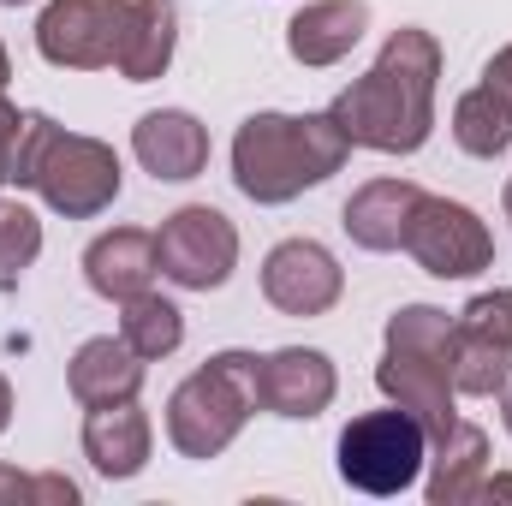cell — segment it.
Here are the masks:
<instances>
[{
  "label": "cell",
  "instance_id": "obj_1",
  "mask_svg": "<svg viewBox=\"0 0 512 506\" xmlns=\"http://www.w3.org/2000/svg\"><path fill=\"white\" fill-rule=\"evenodd\" d=\"M435 78H441V42L429 30H393L376 66L334 96V126L358 149L411 155L435 131Z\"/></svg>",
  "mask_w": 512,
  "mask_h": 506
},
{
  "label": "cell",
  "instance_id": "obj_2",
  "mask_svg": "<svg viewBox=\"0 0 512 506\" xmlns=\"http://www.w3.org/2000/svg\"><path fill=\"white\" fill-rule=\"evenodd\" d=\"M352 137L334 114H251L233 137V179L251 203H292L298 191L334 179Z\"/></svg>",
  "mask_w": 512,
  "mask_h": 506
},
{
  "label": "cell",
  "instance_id": "obj_3",
  "mask_svg": "<svg viewBox=\"0 0 512 506\" xmlns=\"http://www.w3.org/2000/svg\"><path fill=\"white\" fill-rule=\"evenodd\" d=\"M6 179L36 191L66 221H90L120 197V155L102 137H78V131L54 126L48 114H24Z\"/></svg>",
  "mask_w": 512,
  "mask_h": 506
},
{
  "label": "cell",
  "instance_id": "obj_4",
  "mask_svg": "<svg viewBox=\"0 0 512 506\" xmlns=\"http://www.w3.org/2000/svg\"><path fill=\"white\" fill-rule=\"evenodd\" d=\"M376 387L399 411H411L423 423L429 441H441L459 411H453V322L435 304H405L387 322V346L376 364Z\"/></svg>",
  "mask_w": 512,
  "mask_h": 506
},
{
  "label": "cell",
  "instance_id": "obj_5",
  "mask_svg": "<svg viewBox=\"0 0 512 506\" xmlns=\"http://www.w3.org/2000/svg\"><path fill=\"white\" fill-rule=\"evenodd\" d=\"M256 411V358L215 352L197 376H185L167 399V441L185 459H221Z\"/></svg>",
  "mask_w": 512,
  "mask_h": 506
},
{
  "label": "cell",
  "instance_id": "obj_6",
  "mask_svg": "<svg viewBox=\"0 0 512 506\" xmlns=\"http://www.w3.org/2000/svg\"><path fill=\"white\" fill-rule=\"evenodd\" d=\"M423 447H429V435L411 411H399V405L393 411H364L340 435V477L364 495H399V489L417 483V471L429 459Z\"/></svg>",
  "mask_w": 512,
  "mask_h": 506
},
{
  "label": "cell",
  "instance_id": "obj_7",
  "mask_svg": "<svg viewBox=\"0 0 512 506\" xmlns=\"http://www.w3.org/2000/svg\"><path fill=\"white\" fill-rule=\"evenodd\" d=\"M155 256H161V274H167L173 286H185V292H215V286H227V274H233V262H239V227H233L221 209L191 203V209H179V215L161 221Z\"/></svg>",
  "mask_w": 512,
  "mask_h": 506
},
{
  "label": "cell",
  "instance_id": "obj_8",
  "mask_svg": "<svg viewBox=\"0 0 512 506\" xmlns=\"http://www.w3.org/2000/svg\"><path fill=\"white\" fill-rule=\"evenodd\" d=\"M405 251L435 280H471L495 262V239L465 203H447V197L423 191L417 209H411V227H405Z\"/></svg>",
  "mask_w": 512,
  "mask_h": 506
},
{
  "label": "cell",
  "instance_id": "obj_9",
  "mask_svg": "<svg viewBox=\"0 0 512 506\" xmlns=\"http://www.w3.org/2000/svg\"><path fill=\"white\" fill-rule=\"evenodd\" d=\"M131 0H54L36 24V48L48 66H72V72H96L120 60L126 42Z\"/></svg>",
  "mask_w": 512,
  "mask_h": 506
},
{
  "label": "cell",
  "instance_id": "obj_10",
  "mask_svg": "<svg viewBox=\"0 0 512 506\" xmlns=\"http://www.w3.org/2000/svg\"><path fill=\"white\" fill-rule=\"evenodd\" d=\"M340 292H346V274L316 239H286L262 262V298L280 316H322L340 304Z\"/></svg>",
  "mask_w": 512,
  "mask_h": 506
},
{
  "label": "cell",
  "instance_id": "obj_11",
  "mask_svg": "<svg viewBox=\"0 0 512 506\" xmlns=\"http://www.w3.org/2000/svg\"><path fill=\"white\" fill-rule=\"evenodd\" d=\"M334 399V364L310 346L256 358V405L274 417H322Z\"/></svg>",
  "mask_w": 512,
  "mask_h": 506
},
{
  "label": "cell",
  "instance_id": "obj_12",
  "mask_svg": "<svg viewBox=\"0 0 512 506\" xmlns=\"http://www.w3.org/2000/svg\"><path fill=\"white\" fill-rule=\"evenodd\" d=\"M131 149H137V161H143L155 179H167V185L197 179V173L209 167V131L197 126L185 108L143 114V120H137V131H131Z\"/></svg>",
  "mask_w": 512,
  "mask_h": 506
},
{
  "label": "cell",
  "instance_id": "obj_13",
  "mask_svg": "<svg viewBox=\"0 0 512 506\" xmlns=\"http://www.w3.org/2000/svg\"><path fill=\"white\" fill-rule=\"evenodd\" d=\"M370 30V6L364 0H310L304 12H292L286 24V48L298 66H334L346 60Z\"/></svg>",
  "mask_w": 512,
  "mask_h": 506
},
{
  "label": "cell",
  "instance_id": "obj_14",
  "mask_svg": "<svg viewBox=\"0 0 512 506\" xmlns=\"http://www.w3.org/2000/svg\"><path fill=\"white\" fill-rule=\"evenodd\" d=\"M155 274H161V256H155V233H143V227H114V233H102V239L84 251V280H90V292H102V298H114V304L149 292Z\"/></svg>",
  "mask_w": 512,
  "mask_h": 506
},
{
  "label": "cell",
  "instance_id": "obj_15",
  "mask_svg": "<svg viewBox=\"0 0 512 506\" xmlns=\"http://www.w3.org/2000/svg\"><path fill=\"white\" fill-rule=\"evenodd\" d=\"M72 399L84 405V411H96V405H126L137 399V387H143V358L126 346V334L114 340V334H102V340H84L78 352H72Z\"/></svg>",
  "mask_w": 512,
  "mask_h": 506
},
{
  "label": "cell",
  "instance_id": "obj_16",
  "mask_svg": "<svg viewBox=\"0 0 512 506\" xmlns=\"http://www.w3.org/2000/svg\"><path fill=\"white\" fill-rule=\"evenodd\" d=\"M149 417L137 411V399L126 405H96L90 417H84V459L102 471V477H137L143 465H149Z\"/></svg>",
  "mask_w": 512,
  "mask_h": 506
},
{
  "label": "cell",
  "instance_id": "obj_17",
  "mask_svg": "<svg viewBox=\"0 0 512 506\" xmlns=\"http://www.w3.org/2000/svg\"><path fill=\"white\" fill-rule=\"evenodd\" d=\"M417 197H423V191H417L411 179H370L364 191H352V203H346V233H352V245H364V251H399Z\"/></svg>",
  "mask_w": 512,
  "mask_h": 506
},
{
  "label": "cell",
  "instance_id": "obj_18",
  "mask_svg": "<svg viewBox=\"0 0 512 506\" xmlns=\"http://www.w3.org/2000/svg\"><path fill=\"white\" fill-rule=\"evenodd\" d=\"M489 483V435L477 423H453L435 441V471H429V501L435 506H465L483 495Z\"/></svg>",
  "mask_w": 512,
  "mask_h": 506
},
{
  "label": "cell",
  "instance_id": "obj_19",
  "mask_svg": "<svg viewBox=\"0 0 512 506\" xmlns=\"http://www.w3.org/2000/svg\"><path fill=\"white\" fill-rule=\"evenodd\" d=\"M173 42H179V12L173 0H131V18H126V42H120V72L131 84H149L167 72L173 60Z\"/></svg>",
  "mask_w": 512,
  "mask_h": 506
},
{
  "label": "cell",
  "instance_id": "obj_20",
  "mask_svg": "<svg viewBox=\"0 0 512 506\" xmlns=\"http://www.w3.org/2000/svg\"><path fill=\"white\" fill-rule=\"evenodd\" d=\"M453 137H459V149H465V155H477V161L507 155V143H512V102L495 90V84H477V90H471V96H459V108H453Z\"/></svg>",
  "mask_w": 512,
  "mask_h": 506
},
{
  "label": "cell",
  "instance_id": "obj_21",
  "mask_svg": "<svg viewBox=\"0 0 512 506\" xmlns=\"http://www.w3.org/2000/svg\"><path fill=\"white\" fill-rule=\"evenodd\" d=\"M120 334H126V346L143 364H149V358H173L179 340H185V316H179V304H167L161 292H137V298H126Z\"/></svg>",
  "mask_w": 512,
  "mask_h": 506
},
{
  "label": "cell",
  "instance_id": "obj_22",
  "mask_svg": "<svg viewBox=\"0 0 512 506\" xmlns=\"http://www.w3.org/2000/svg\"><path fill=\"white\" fill-rule=\"evenodd\" d=\"M507 381H512L507 346H495V340H483V334H471V328L453 322V387L471 393V399H489V393H501Z\"/></svg>",
  "mask_w": 512,
  "mask_h": 506
},
{
  "label": "cell",
  "instance_id": "obj_23",
  "mask_svg": "<svg viewBox=\"0 0 512 506\" xmlns=\"http://www.w3.org/2000/svg\"><path fill=\"white\" fill-rule=\"evenodd\" d=\"M36 251H42V221L24 203L0 197V286H12L36 262Z\"/></svg>",
  "mask_w": 512,
  "mask_h": 506
},
{
  "label": "cell",
  "instance_id": "obj_24",
  "mask_svg": "<svg viewBox=\"0 0 512 506\" xmlns=\"http://www.w3.org/2000/svg\"><path fill=\"white\" fill-rule=\"evenodd\" d=\"M459 328H471V334H483V340H495V346L512 352V286L477 292V298L459 310Z\"/></svg>",
  "mask_w": 512,
  "mask_h": 506
},
{
  "label": "cell",
  "instance_id": "obj_25",
  "mask_svg": "<svg viewBox=\"0 0 512 506\" xmlns=\"http://www.w3.org/2000/svg\"><path fill=\"white\" fill-rule=\"evenodd\" d=\"M0 501H42V506H72L78 501V483L66 477H18L0 465Z\"/></svg>",
  "mask_w": 512,
  "mask_h": 506
},
{
  "label": "cell",
  "instance_id": "obj_26",
  "mask_svg": "<svg viewBox=\"0 0 512 506\" xmlns=\"http://www.w3.org/2000/svg\"><path fill=\"white\" fill-rule=\"evenodd\" d=\"M18 126H24V114L0 96V185H6V173H12V149H18Z\"/></svg>",
  "mask_w": 512,
  "mask_h": 506
},
{
  "label": "cell",
  "instance_id": "obj_27",
  "mask_svg": "<svg viewBox=\"0 0 512 506\" xmlns=\"http://www.w3.org/2000/svg\"><path fill=\"white\" fill-rule=\"evenodd\" d=\"M483 84H495V90H501V96L512 102V48H501V54L489 60V72H483Z\"/></svg>",
  "mask_w": 512,
  "mask_h": 506
},
{
  "label": "cell",
  "instance_id": "obj_28",
  "mask_svg": "<svg viewBox=\"0 0 512 506\" xmlns=\"http://www.w3.org/2000/svg\"><path fill=\"white\" fill-rule=\"evenodd\" d=\"M12 423V387H6V376H0V429Z\"/></svg>",
  "mask_w": 512,
  "mask_h": 506
},
{
  "label": "cell",
  "instance_id": "obj_29",
  "mask_svg": "<svg viewBox=\"0 0 512 506\" xmlns=\"http://www.w3.org/2000/svg\"><path fill=\"white\" fill-rule=\"evenodd\" d=\"M483 495H512V477H489V483H483Z\"/></svg>",
  "mask_w": 512,
  "mask_h": 506
},
{
  "label": "cell",
  "instance_id": "obj_30",
  "mask_svg": "<svg viewBox=\"0 0 512 506\" xmlns=\"http://www.w3.org/2000/svg\"><path fill=\"white\" fill-rule=\"evenodd\" d=\"M501 411H507V429H512V381L501 387Z\"/></svg>",
  "mask_w": 512,
  "mask_h": 506
},
{
  "label": "cell",
  "instance_id": "obj_31",
  "mask_svg": "<svg viewBox=\"0 0 512 506\" xmlns=\"http://www.w3.org/2000/svg\"><path fill=\"white\" fill-rule=\"evenodd\" d=\"M6 72H12V66H6V48H0V90H6Z\"/></svg>",
  "mask_w": 512,
  "mask_h": 506
},
{
  "label": "cell",
  "instance_id": "obj_32",
  "mask_svg": "<svg viewBox=\"0 0 512 506\" xmlns=\"http://www.w3.org/2000/svg\"><path fill=\"white\" fill-rule=\"evenodd\" d=\"M507 221H512V179H507Z\"/></svg>",
  "mask_w": 512,
  "mask_h": 506
},
{
  "label": "cell",
  "instance_id": "obj_33",
  "mask_svg": "<svg viewBox=\"0 0 512 506\" xmlns=\"http://www.w3.org/2000/svg\"><path fill=\"white\" fill-rule=\"evenodd\" d=\"M0 6H24V0H0Z\"/></svg>",
  "mask_w": 512,
  "mask_h": 506
}]
</instances>
